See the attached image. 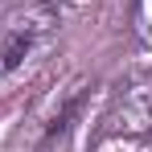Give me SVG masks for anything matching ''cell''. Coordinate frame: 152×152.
<instances>
[{
    "instance_id": "6da1fadb",
    "label": "cell",
    "mask_w": 152,
    "mask_h": 152,
    "mask_svg": "<svg viewBox=\"0 0 152 152\" xmlns=\"http://www.w3.org/2000/svg\"><path fill=\"white\" fill-rule=\"evenodd\" d=\"M62 29V8L50 0H25L0 21V91L50 45Z\"/></svg>"
},
{
    "instance_id": "7a4b0ae2",
    "label": "cell",
    "mask_w": 152,
    "mask_h": 152,
    "mask_svg": "<svg viewBox=\"0 0 152 152\" xmlns=\"http://www.w3.org/2000/svg\"><path fill=\"white\" fill-rule=\"evenodd\" d=\"M99 136H115V140H148L152 136V70H136L127 74L99 119Z\"/></svg>"
},
{
    "instance_id": "3957f363",
    "label": "cell",
    "mask_w": 152,
    "mask_h": 152,
    "mask_svg": "<svg viewBox=\"0 0 152 152\" xmlns=\"http://www.w3.org/2000/svg\"><path fill=\"white\" fill-rule=\"evenodd\" d=\"M127 33L140 50L152 53V0H132L127 4Z\"/></svg>"
},
{
    "instance_id": "277c9868",
    "label": "cell",
    "mask_w": 152,
    "mask_h": 152,
    "mask_svg": "<svg viewBox=\"0 0 152 152\" xmlns=\"http://www.w3.org/2000/svg\"><path fill=\"white\" fill-rule=\"evenodd\" d=\"M41 152H70V148H66V144H62V148H58V144H53V140H45V148H41Z\"/></svg>"
}]
</instances>
